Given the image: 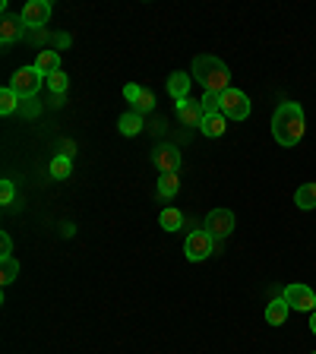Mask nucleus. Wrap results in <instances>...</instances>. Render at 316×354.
I'll list each match as a JSON object with an SVG mask.
<instances>
[{
	"label": "nucleus",
	"instance_id": "obj_27",
	"mask_svg": "<svg viewBox=\"0 0 316 354\" xmlns=\"http://www.w3.org/2000/svg\"><path fill=\"white\" fill-rule=\"evenodd\" d=\"M0 250H3V253H0V259L13 257V241H10V234H3V237H0Z\"/></svg>",
	"mask_w": 316,
	"mask_h": 354
},
{
	"label": "nucleus",
	"instance_id": "obj_30",
	"mask_svg": "<svg viewBox=\"0 0 316 354\" xmlns=\"http://www.w3.org/2000/svg\"><path fill=\"white\" fill-rule=\"evenodd\" d=\"M310 354H316V351H310Z\"/></svg>",
	"mask_w": 316,
	"mask_h": 354
},
{
	"label": "nucleus",
	"instance_id": "obj_22",
	"mask_svg": "<svg viewBox=\"0 0 316 354\" xmlns=\"http://www.w3.org/2000/svg\"><path fill=\"white\" fill-rule=\"evenodd\" d=\"M19 108V95H16L13 88H0V114H13Z\"/></svg>",
	"mask_w": 316,
	"mask_h": 354
},
{
	"label": "nucleus",
	"instance_id": "obj_7",
	"mask_svg": "<svg viewBox=\"0 0 316 354\" xmlns=\"http://www.w3.org/2000/svg\"><path fill=\"white\" fill-rule=\"evenodd\" d=\"M281 297H285L288 307L297 310V313H313L316 310V295L307 285H288L285 291H281Z\"/></svg>",
	"mask_w": 316,
	"mask_h": 354
},
{
	"label": "nucleus",
	"instance_id": "obj_19",
	"mask_svg": "<svg viewBox=\"0 0 316 354\" xmlns=\"http://www.w3.org/2000/svg\"><path fill=\"white\" fill-rule=\"evenodd\" d=\"M118 130L124 133V136H136V133L142 130V114H136V111H130V114H124V118L118 120Z\"/></svg>",
	"mask_w": 316,
	"mask_h": 354
},
{
	"label": "nucleus",
	"instance_id": "obj_18",
	"mask_svg": "<svg viewBox=\"0 0 316 354\" xmlns=\"http://www.w3.org/2000/svg\"><path fill=\"white\" fill-rule=\"evenodd\" d=\"M70 171H73V158H70V155H54L51 158V177L54 180H66Z\"/></svg>",
	"mask_w": 316,
	"mask_h": 354
},
{
	"label": "nucleus",
	"instance_id": "obj_21",
	"mask_svg": "<svg viewBox=\"0 0 316 354\" xmlns=\"http://www.w3.org/2000/svg\"><path fill=\"white\" fill-rule=\"evenodd\" d=\"M16 279H19V259L7 257L3 263H0V281H3V285H10V281H16Z\"/></svg>",
	"mask_w": 316,
	"mask_h": 354
},
{
	"label": "nucleus",
	"instance_id": "obj_29",
	"mask_svg": "<svg viewBox=\"0 0 316 354\" xmlns=\"http://www.w3.org/2000/svg\"><path fill=\"white\" fill-rule=\"evenodd\" d=\"M310 329H313V335H316V310L310 313Z\"/></svg>",
	"mask_w": 316,
	"mask_h": 354
},
{
	"label": "nucleus",
	"instance_id": "obj_11",
	"mask_svg": "<svg viewBox=\"0 0 316 354\" xmlns=\"http://www.w3.org/2000/svg\"><path fill=\"white\" fill-rule=\"evenodd\" d=\"M190 82H193V76L180 73V70L168 76V92H171V98H177V104L190 98Z\"/></svg>",
	"mask_w": 316,
	"mask_h": 354
},
{
	"label": "nucleus",
	"instance_id": "obj_2",
	"mask_svg": "<svg viewBox=\"0 0 316 354\" xmlns=\"http://www.w3.org/2000/svg\"><path fill=\"white\" fill-rule=\"evenodd\" d=\"M193 76H196V82L206 88V92H228L231 88L228 66L221 64L219 57H212V54H199V57L193 60Z\"/></svg>",
	"mask_w": 316,
	"mask_h": 354
},
{
	"label": "nucleus",
	"instance_id": "obj_24",
	"mask_svg": "<svg viewBox=\"0 0 316 354\" xmlns=\"http://www.w3.org/2000/svg\"><path fill=\"white\" fill-rule=\"evenodd\" d=\"M66 86H70V76H66L64 70H57V73H51V76H48V88H51V92H54V95H57V98L66 92Z\"/></svg>",
	"mask_w": 316,
	"mask_h": 354
},
{
	"label": "nucleus",
	"instance_id": "obj_20",
	"mask_svg": "<svg viewBox=\"0 0 316 354\" xmlns=\"http://www.w3.org/2000/svg\"><path fill=\"white\" fill-rule=\"evenodd\" d=\"M177 190H180V177L177 174H162L158 177V196L162 199H174Z\"/></svg>",
	"mask_w": 316,
	"mask_h": 354
},
{
	"label": "nucleus",
	"instance_id": "obj_1",
	"mask_svg": "<svg viewBox=\"0 0 316 354\" xmlns=\"http://www.w3.org/2000/svg\"><path fill=\"white\" fill-rule=\"evenodd\" d=\"M304 108L297 102H281L272 118V136L279 146H297L304 140Z\"/></svg>",
	"mask_w": 316,
	"mask_h": 354
},
{
	"label": "nucleus",
	"instance_id": "obj_10",
	"mask_svg": "<svg viewBox=\"0 0 316 354\" xmlns=\"http://www.w3.org/2000/svg\"><path fill=\"white\" fill-rule=\"evenodd\" d=\"M177 118H180V124H184V127H199V124H203V118H206L203 102H196V98L180 102V104H177Z\"/></svg>",
	"mask_w": 316,
	"mask_h": 354
},
{
	"label": "nucleus",
	"instance_id": "obj_15",
	"mask_svg": "<svg viewBox=\"0 0 316 354\" xmlns=\"http://www.w3.org/2000/svg\"><path fill=\"white\" fill-rule=\"evenodd\" d=\"M158 221H162V228L168 231V234H174V231L184 228V212H180V209H174V206H168V209H162Z\"/></svg>",
	"mask_w": 316,
	"mask_h": 354
},
{
	"label": "nucleus",
	"instance_id": "obj_8",
	"mask_svg": "<svg viewBox=\"0 0 316 354\" xmlns=\"http://www.w3.org/2000/svg\"><path fill=\"white\" fill-rule=\"evenodd\" d=\"M22 26H29V29H44L48 19H51V3L48 0H29L26 7H22Z\"/></svg>",
	"mask_w": 316,
	"mask_h": 354
},
{
	"label": "nucleus",
	"instance_id": "obj_13",
	"mask_svg": "<svg viewBox=\"0 0 316 354\" xmlns=\"http://www.w3.org/2000/svg\"><path fill=\"white\" fill-rule=\"evenodd\" d=\"M288 313H291V307H288L285 297H275L269 307H266V323H272V326H281L288 319Z\"/></svg>",
	"mask_w": 316,
	"mask_h": 354
},
{
	"label": "nucleus",
	"instance_id": "obj_6",
	"mask_svg": "<svg viewBox=\"0 0 316 354\" xmlns=\"http://www.w3.org/2000/svg\"><path fill=\"white\" fill-rule=\"evenodd\" d=\"M203 231H209L215 241H225V237L234 231V212H231V209H212V212L206 215Z\"/></svg>",
	"mask_w": 316,
	"mask_h": 354
},
{
	"label": "nucleus",
	"instance_id": "obj_23",
	"mask_svg": "<svg viewBox=\"0 0 316 354\" xmlns=\"http://www.w3.org/2000/svg\"><path fill=\"white\" fill-rule=\"evenodd\" d=\"M152 108H155V95L149 92V88H140V95H136V102H133V111H136V114H149Z\"/></svg>",
	"mask_w": 316,
	"mask_h": 354
},
{
	"label": "nucleus",
	"instance_id": "obj_25",
	"mask_svg": "<svg viewBox=\"0 0 316 354\" xmlns=\"http://www.w3.org/2000/svg\"><path fill=\"white\" fill-rule=\"evenodd\" d=\"M203 111H206V114L221 111V92H206V95H203Z\"/></svg>",
	"mask_w": 316,
	"mask_h": 354
},
{
	"label": "nucleus",
	"instance_id": "obj_3",
	"mask_svg": "<svg viewBox=\"0 0 316 354\" xmlns=\"http://www.w3.org/2000/svg\"><path fill=\"white\" fill-rule=\"evenodd\" d=\"M48 80V76L41 73V70H38L35 64L32 66H22V70H16L13 73V80H10V88H13L16 95L19 98H32L38 92V88H41V82Z\"/></svg>",
	"mask_w": 316,
	"mask_h": 354
},
{
	"label": "nucleus",
	"instance_id": "obj_28",
	"mask_svg": "<svg viewBox=\"0 0 316 354\" xmlns=\"http://www.w3.org/2000/svg\"><path fill=\"white\" fill-rule=\"evenodd\" d=\"M140 88L142 86H136V82H130V86H124V98H127V102H136V95H140Z\"/></svg>",
	"mask_w": 316,
	"mask_h": 354
},
{
	"label": "nucleus",
	"instance_id": "obj_14",
	"mask_svg": "<svg viewBox=\"0 0 316 354\" xmlns=\"http://www.w3.org/2000/svg\"><path fill=\"white\" fill-rule=\"evenodd\" d=\"M22 19H10V16H3V22H0V44H13L16 38L22 35Z\"/></svg>",
	"mask_w": 316,
	"mask_h": 354
},
{
	"label": "nucleus",
	"instance_id": "obj_12",
	"mask_svg": "<svg viewBox=\"0 0 316 354\" xmlns=\"http://www.w3.org/2000/svg\"><path fill=\"white\" fill-rule=\"evenodd\" d=\"M199 130H203V136L215 140V136H221V133L228 130V118H225L221 111H215V114H206V118H203V124H199Z\"/></svg>",
	"mask_w": 316,
	"mask_h": 354
},
{
	"label": "nucleus",
	"instance_id": "obj_17",
	"mask_svg": "<svg viewBox=\"0 0 316 354\" xmlns=\"http://www.w3.org/2000/svg\"><path fill=\"white\" fill-rule=\"evenodd\" d=\"M295 203H297V209H316V184H301L297 187V193H295Z\"/></svg>",
	"mask_w": 316,
	"mask_h": 354
},
{
	"label": "nucleus",
	"instance_id": "obj_16",
	"mask_svg": "<svg viewBox=\"0 0 316 354\" xmlns=\"http://www.w3.org/2000/svg\"><path fill=\"white\" fill-rule=\"evenodd\" d=\"M35 66H38V70H41L44 76L57 73V70H60V54H57V51H38Z\"/></svg>",
	"mask_w": 316,
	"mask_h": 354
},
{
	"label": "nucleus",
	"instance_id": "obj_26",
	"mask_svg": "<svg viewBox=\"0 0 316 354\" xmlns=\"http://www.w3.org/2000/svg\"><path fill=\"white\" fill-rule=\"evenodd\" d=\"M0 203H3V206L16 203V184L13 180H0Z\"/></svg>",
	"mask_w": 316,
	"mask_h": 354
},
{
	"label": "nucleus",
	"instance_id": "obj_9",
	"mask_svg": "<svg viewBox=\"0 0 316 354\" xmlns=\"http://www.w3.org/2000/svg\"><path fill=\"white\" fill-rule=\"evenodd\" d=\"M152 162L158 165L162 174H177V168H180V152H177L174 146H158L152 152Z\"/></svg>",
	"mask_w": 316,
	"mask_h": 354
},
{
	"label": "nucleus",
	"instance_id": "obj_4",
	"mask_svg": "<svg viewBox=\"0 0 316 354\" xmlns=\"http://www.w3.org/2000/svg\"><path fill=\"white\" fill-rule=\"evenodd\" d=\"M215 237L209 234V231H190L187 234V243H184V253L190 263H203V259H209L215 253Z\"/></svg>",
	"mask_w": 316,
	"mask_h": 354
},
{
	"label": "nucleus",
	"instance_id": "obj_5",
	"mask_svg": "<svg viewBox=\"0 0 316 354\" xmlns=\"http://www.w3.org/2000/svg\"><path fill=\"white\" fill-rule=\"evenodd\" d=\"M221 114L228 120H247L250 118V98L241 88H228L221 92Z\"/></svg>",
	"mask_w": 316,
	"mask_h": 354
}]
</instances>
